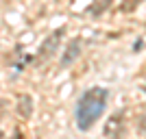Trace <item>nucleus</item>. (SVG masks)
<instances>
[{"mask_svg": "<svg viewBox=\"0 0 146 139\" xmlns=\"http://www.w3.org/2000/svg\"><path fill=\"white\" fill-rule=\"evenodd\" d=\"M79 55H81V39L79 37H74L72 42L68 43V48H66V52L61 55V67H68V65H72L74 61L79 59Z\"/></svg>", "mask_w": 146, "mask_h": 139, "instance_id": "7ed1b4c3", "label": "nucleus"}, {"mask_svg": "<svg viewBox=\"0 0 146 139\" xmlns=\"http://www.w3.org/2000/svg\"><path fill=\"white\" fill-rule=\"evenodd\" d=\"M63 33H66V28L61 26V28H57L55 33H50L46 39H44V43L39 46V59H50V57L57 52V48H59V42H61V37H63Z\"/></svg>", "mask_w": 146, "mask_h": 139, "instance_id": "f03ea898", "label": "nucleus"}, {"mask_svg": "<svg viewBox=\"0 0 146 139\" xmlns=\"http://www.w3.org/2000/svg\"><path fill=\"white\" fill-rule=\"evenodd\" d=\"M122 128H124V122H122V111H120V113H116L109 122H107V124H105V137L118 139Z\"/></svg>", "mask_w": 146, "mask_h": 139, "instance_id": "20e7f679", "label": "nucleus"}, {"mask_svg": "<svg viewBox=\"0 0 146 139\" xmlns=\"http://www.w3.org/2000/svg\"><path fill=\"white\" fill-rule=\"evenodd\" d=\"M13 139H22V133H15V137Z\"/></svg>", "mask_w": 146, "mask_h": 139, "instance_id": "423d86ee", "label": "nucleus"}, {"mask_svg": "<svg viewBox=\"0 0 146 139\" xmlns=\"http://www.w3.org/2000/svg\"><path fill=\"white\" fill-rule=\"evenodd\" d=\"M107 96L109 94L105 87H90L87 91L81 94L76 111H74L79 130H90L96 124V120H100V115L105 113V107H107Z\"/></svg>", "mask_w": 146, "mask_h": 139, "instance_id": "f257e3e1", "label": "nucleus"}, {"mask_svg": "<svg viewBox=\"0 0 146 139\" xmlns=\"http://www.w3.org/2000/svg\"><path fill=\"white\" fill-rule=\"evenodd\" d=\"M18 113L22 115V117H31V115H33V98H31V96H20Z\"/></svg>", "mask_w": 146, "mask_h": 139, "instance_id": "39448f33", "label": "nucleus"}]
</instances>
